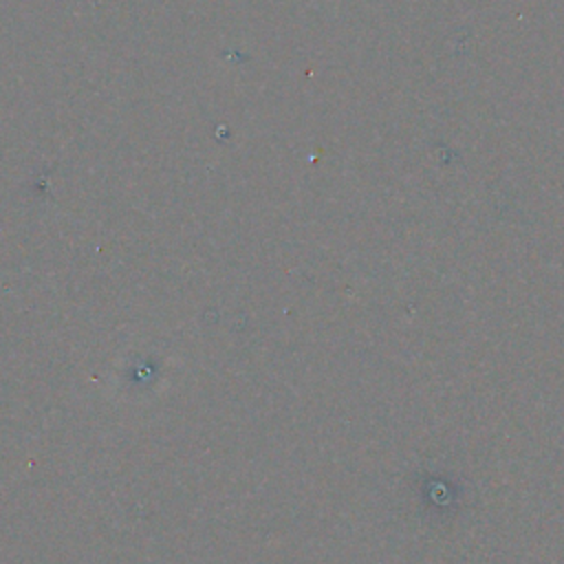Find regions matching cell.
Here are the masks:
<instances>
[{
	"label": "cell",
	"mask_w": 564,
	"mask_h": 564,
	"mask_svg": "<svg viewBox=\"0 0 564 564\" xmlns=\"http://www.w3.org/2000/svg\"><path fill=\"white\" fill-rule=\"evenodd\" d=\"M315 2H317V0H315Z\"/></svg>",
	"instance_id": "obj_1"
}]
</instances>
